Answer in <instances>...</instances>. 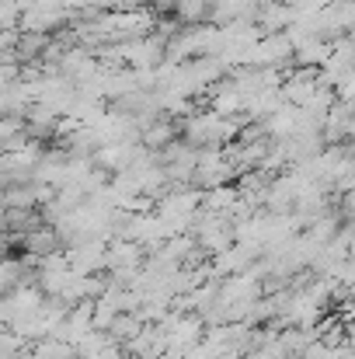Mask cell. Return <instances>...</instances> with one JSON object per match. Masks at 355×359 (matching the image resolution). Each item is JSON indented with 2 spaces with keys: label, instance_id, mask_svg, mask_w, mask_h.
Here are the masks:
<instances>
[{
  "label": "cell",
  "instance_id": "1",
  "mask_svg": "<svg viewBox=\"0 0 355 359\" xmlns=\"http://www.w3.org/2000/svg\"><path fill=\"white\" fill-rule=\"evenodd\" d=\"M77 359H125V346L116 342L105 328H91L77 342Z\"/></svg>",
  "mask_w": 355,
  "mask_h": 359
}]
</instances>
